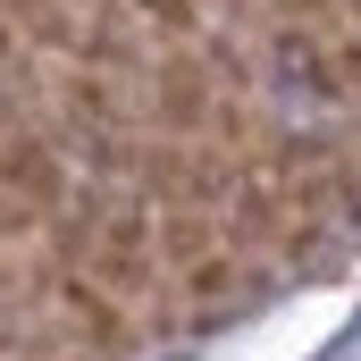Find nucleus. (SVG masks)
Segmentation results:
<instances>
[{"instance_id": "obj_1", "label": "nucleus", "mask_w": 361, "mask_h": 361, "mask_svg": "<svg viewBox=\"0 0 361 361\" xmlns=\"http://www.w3.org/2000/svg\"><path fill=\"white\" fill-rule=\"evenodd\" d=\"M152 34H169V42H185V34H202V0H126Z\"/></svg>"}]
</instances>
